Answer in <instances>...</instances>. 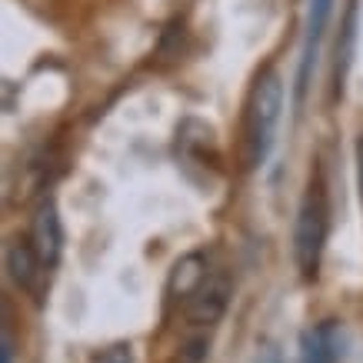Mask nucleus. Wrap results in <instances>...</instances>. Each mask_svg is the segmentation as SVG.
Listing matches in <instances>:
<instances>
[{
    "label": "nucleus",
    "instance_id": "obj_1",
    "mask_svg": "<svg viewBox=\"0 0 363 363\" xmlns=\"http://www.w3.org/2000/svg\"><path fill=\"white\" fill-rule=\"evenodd\" d=\"M284 111V80L277 67H267L257 74L250 94H247V111H243V164L260 167L274 147V133Z\"/></svg>",
    "mask_w": 363,
    "mask_h": 363
},
{
    "label": "nucleus",
    "instance_id": "obj_2",
    "mask_svg": "<svg viewBox=\"0 0 363 363\" xmlns=\"http://www.w3.org/2000/svg\"><path fill=\"white\" fill-rule=\"evenodd\" d=\"M327 233H330V200H327V184L323 174H313L307 184V194L300 200L297 210V227H294V257L303 280H313L323 260V247H327Z\"/></svg>",
    "mask_w": 363,
    "mask_h": 363
},
{
    "label": "nucleus",
    "instance_id": "obj_3",
    "mask_svg": "<svg viewBox=\"0 0 363 363\" xmlns=\"http://www.w3.org/2000/svg\"><path fill=\"white\" fill-rule=\"evenodd\" d=\"M4 264H7V277L13 280V286H17V290H23V294H27V297H33L37 303L44 300L47 270H50V267L40 260V253L33 250L30 240H11V243H7Z\"/></svg>",
    "mask_w": 363,
    "mask_h": 363
},
{
    "label": "nucleus",
    "instance_id": "obj_4",
    "mask_svg": "<svg viewBox=\"0 0 363 363\" xmlns=\"http://www.w3.org/2000/svg\"><path fill=\"white\" fill-rule=\"evenodd\" d=\"M227 303H230V280L223 274H207L203 284L184 300V310L194 327H213L227 313Z\"/></svg>",
    "mask_w": 363,
    "mask_h": 363
},
{
    "label": "nucleus",
    "instance_id": "obj_5",
    "mask_svg": "<svg viewBox=\"0 0 363 363\" xmlns=\"http://www.w3.org/2000/svg\"><path fill=\"white\" fill-rule=\"evenodd\" d=\"M30 243L47 267L60 264V253H64V227H60V213H57V203L50 197L40 200L37 210H33Z\"/></svg>",
    "mask_w": 363,
    "mask_h": 363
},
{
    "label": "nucleus",
    "instance_id": "obj_6",
    "mask_svg": "<svg viewBox=\"0 0 363 363\" xmlns=\"http://www.w3.org/2000/svg\"><path fill=\"white\" fill-rule=\"evenodd\" d=\"M330 11H333V0H310L307 27H303V54H300V74H297V100H303V94H307V84H310L313 67H317L320 40H323Z\"/></svg>",
    "mask_w": 363,
    "mask_h": 363
},
{
    "label": "nucleus",
    "instance_id": "obj_7",
    "mask_svg": "<svg viewBox=\"0 0 363 363\" xmlns=\"http://www.w3.org/2000/svg\"><path fill=\"white\" fill-rule=\"evenodd\" d=\"M340 360V340H337V327L330 320L320 323L317 330L303 337V363H337Z\"/></svg>",
    "mask_w": 363,
    "mask_h": 363
},
{
    "label": "nucleus",
    "instance_id": "obj_8",
    "mask_svg": "<svg viewBox=\"0 0 363 363\" xmlns=\"http://www.w3.org/2000/svg\"><path fill=\"white\" fill-rule=\"evenodd\" d=\"M203 277H207V260H203V253H187V257L174 267V274H170V297L187 300L190 294L203 284Z\"/></svg>",
    "mask_w": 363,
    "mask_h": 363
},
{
    "label": "nucleus",
    "instance_id": "obj_9",
    "mask_svg": "<svg viewBox=\"0 0 363 363\" xmlns=\"http://www.w3.org/2000/svg\"><path fill=\"white\" fill-rule=\"evenodd\" d=\"M90 363H133V347L130 343H111L107 350H100Z\"/></svg>",
    "mask_w": 363,
    "mask_h": 363
},
{
    "label": "nucleus",
    "instance_id": "obj_10",
    "mask_svg": "<svg viewBox=\"0 0 363 363\" xmlns=\"http://www.w3.org/2000/svg\"><path fill=\"white\" fill-rule=\"evenodd\" d=\"M0 347H4V360H0V363H11V360H13V337H11V323H4V337H0Z\"/></svg>",
    "mask_w": 363,
    "mask_h": 363
},
{
    "label": "nucleus",
    "instance_id": "obj_11",
    "mask_svg": "<svg viewBox=\"0 0 363 363\" xmlns=\"http://www.w3.org/2000/svg\"><path fill=\"white\" fill-rule=\"evenodd\" d=\"M357 164H360V190H363V137L357 143Z\"/></svg>",
    "mask_w": 363,
    "mask_h": 363
}]
</instances>
